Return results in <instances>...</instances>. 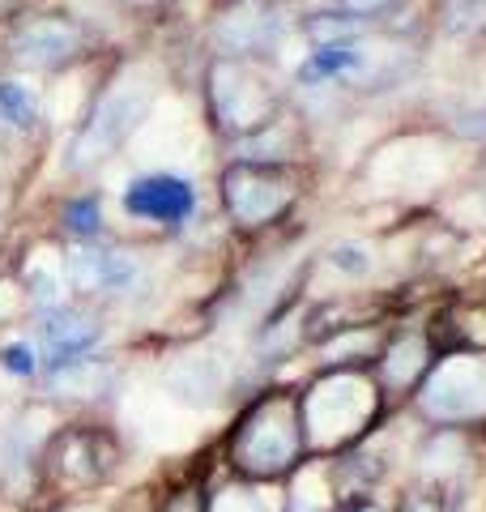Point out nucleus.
Here are the masks:
<instances>
[{"label":"nucleus","instance_id":"1","mask_svg":"<svg viewBox=\"0 0 486 512\" xmlns=\"http://www.w3.org/2000/svg\"><path fill=\"white\" fill-rule=\"evenodd\" d=\"M307 461L312 453H307V427L295 389L256 393L239 410V419L226 427L218 448V470L273 487H286Z\"/></svg>","mask_w":486,"mask_h":512},{"label":"nucleus","instance_id":"2","mask_svg":"<svg viewBox=\"0 0 486 512\" xmlns=\"http://www.w3.org/2000/svg\"><path fill=\"white\" fill-rule=\"evenodd\" d=\"M384 397L388 393L367 367H324L299 393L312 461H329L363 444L384 419Z\"/></svg>","mask_w":486,"mask_h":512},{"label":"nucleus","instance_id":"3","mask_svg":"<svg viewBox=\"0 0 486 512\" xmlns=\"http://www.w3.org/2000/svg\"><path fill=\"white\" fill-rule=\"evenodd\" d=\"M120 470V440L99 423H69L56 427L43 448L39 495L43 508L94 500Z\"/></svg>","mask_w":486,"mask_h":512},{"label":"nucleus","instance_id":"4","mask_svg":"<svg viewBox=\"0 0 486 512\" xmlns=\"http://www.w3.org/2000/svg\"><path fill=\"white\" fill-rule=\"evenodd\" d=\"M418 414L431 427H482L486 423V350H448L431 363L414 393Z\"/></svg>","mask_w":486,"mask_h":512},{"label":"nucleus","instance_id":"5","mask_svg":"<svg viewBox=\"0 0 486 512\" xmlns=\"http://www.w3.org/2000/svg\"><path fill=\"white\" fill-rule=\"evenodd\" d=\"M410 487L414 491H431L444 500L469 504V495L478 487V461H474V444L469 431L461 427H431L423 444L410 457Z\"/></svg>","mask_w":486,"mask_h":512},{"label":"nucleus","instance_id":"6","mask_svg":"<svg viewBox=\"0 0 486 512\" xmlns=\"http://www.w3.org/2000/svg\"><path fill=\"white\" fill-rule=\"evenodd\" d=\"M150 86H116L107 90L99 107H94V116L86 124V133L77 137V150H73V167H94L111 158L120 150V141L133 137V128L145 120V111H150Z\"/></svg>","mask_w":486,"mask_h":512},{"label":"nucleus","instance_id":"7","mask_svg":"<svg viewBox=\"0 0 486 512\" xmlns=\"http://www.w3.org/2000/svg\"><path fill=\"white\" fill-rule=\"evenodd\" d=\"M222 201L243 227H256V222L286 214V205L295 201V188L265 163H235L222 175Z\"/></svg>","mask_w":486,"mask_h":512},{"label":"nucleus","instance_id":"8","mask_svg":"<svg viewBox=\"0 0 486 512\" xmlns=\"http://www.w3.org/2000/svg\"><path fill=\"white\" fill-rule=\"evenodd\" d=\"M39 338H43V367L47 372H60V367L90 359L99 350L103 320L86 308H73V303H56L39 320Z\"/></svg>","mask_w":486,"mask_h":512},{"label":"nucleus","instance_id":"9","mask_svg":"<svg viewBox=\"0 0 486 512\" xmlns=\"http://www.w3.org/2000/svg\"><path fill=\"white\" fill-rule=\"evenodd\" d=\"M226 384H231V367H226V359L214 355V350H188V355L171 359L167 372H162V389H167L175 402L197 406V410L222 402Z\"/></svg>","mask_w":486,"mask_h":512},{"label":"nucleus","instance_id":"10","mask_svg":"<svg viewBox=\"0 0 486 512\" xmlns=\"http://www.w3.org/2000/svg\"><path fill=\"white\" fill-rule=\"evenodd\" d=\"M69 282L81 295H128L141 282V265L137 256H128L120 248L81 244L69 256Z\"/></svg>","mask_w":486,"mask_h":512},{"label":"nucleus","instance_id":"11","mask_svg":"<svg viewBox=\"0 0 486 512\" xmlns=\"http://www.w3.org/2000/svg\"><path fill=\"white\" fill-rule=\"evenodd\" d=\"M214 99H218V116L226 128H261L269 124L273 111V94L265 90L261 77L243 73L239 64H222L214 73Z\"/></svg>","mask_w":486,"mask_h":512},{"label":"nucleus","instance_id":"12","mask_svg":"<svg viewBox=\"0 0 486 512\" xmlns=\"http://www.w3.org/2000/svg\"><path fill=\"white\" fill-rule=\"evenodd\" d=\"M124 210L141 222H162L175 227L197 210V192H192L180 175H141L124 192Z\"/></svg>","mask_w":486,"mask_h":512},{"label":"nucleus","instance_id":"13","mask_svg":"<svg viewBox=\"0 0 486 512\" xmlns=\"http://www.w3.org/2000/svg\"><path fill=\"white\" fill-rule=\"evenodd\" d=\"M440 359L431 333H397L393 342L380 350V389L384 393H418V384Z\"/></svg>","mask_w":486,"mask_h":512},{"label":"nucleus","instance_id":"14","mask_svg":"<svg viewBox=\"0 0 486 512\" xmlns=\"http://www.w3.org/2000/svg\"><path fill=\"white\" fill-rule=\"evenodd\" d=\"M77 52H81V30L64 18L26 22L18 35H13V56L26 64H39V69H56V64L73 60Z\"/></svg>","mask_w":486,"mask_h":512},{"label":"nucleus","instance_id":"15","mask_svg":"<svg viewBox=\"0 0 486 512\" xmlns=\"http://www.w3.org/2000/svg\"><path fill=\"white\" fill-rule=\"evenodd\" d=\"M209 512H286V487L218 470V478H209Z\"/></svg>","mask_w":486,"mask_h":512},{"label":"nucleus","instance_id":"16","mask_svg":"<svg viewBox=\"0 0 486 512\" xmlns=\"http://www.w3.org/2000/svg\"><path fill=\"white\" fill-rule=\"evenodd\" d=\"M273 30H278V18H269V9H261V5H248V9H235L231 18H222L218 43L231 56H248V52H261L273 39Z\"/></svg>","mask_w":486,"mask_h":512},{"label":"nucleus","instance_id":"17","mask_svg":"<svg viewBox=\"0 0 486 512\" xmlns=\"http://www.w3.org/2000/svg\"><path fill=\"white\" fill-rule=\"evenodd\" d=\"M47 380H52V393H60V397H99V393H111L116 367L103 355H90V359L60 367V372H47Z\"/></svg>","mask_w":486,"mask_h":512},{"label":"nucleus","instance_id":"18","mask_svg":"<svg viewBox=\"0 0 486 512\" xmlns=\"http://www.w3.org/2000/svg\"><path fill=\"white\" fill-rule=\"evenodd\" d=\"M333 504H337V495H333L324 461H307L286 483V512H333Z\"/></svg>","mask_w":486,"mask_h":512},{"label":"nucleus","instance_id":"19","mask_svg":"<svg viewBox=\"0 0 486 512\" xmlns=\"http://www.w3.org/2000/svg\"><path fill=\"white\" fill-rule=\"evenodd\" d=\"M150 512H209V474L192 470L162 483L150 500Z\"/></svg>","mask_w":486,"mask_h":512},{"label":"nucleus","instance_id":"20","mask_svg":"<svg viewBox=\"0 0 486 512\" xmlns=\"http://www.w3.org/2000/svg\"><path fill=\"white\" fill-rule=\"evenodd\" d=\"M324 261H329V269H337V274L346 278H363L376 269V252H371L367 244H359V239H342V244H333L329 252H324Z\"/></svg>","mask_w":486,"mask_h":512},{"label":"nucleus","instance_id":"21","mask_svg":"<svg viewBox=\"0 0 486 512\" xmlns=\"http://www.w3.org/2000/svg\"><path fill=\"white\" fill-rule=\"evenodd\" d=\"M35 94H30L22 82H0V116H5L9 124H35Z\"/></svg>","mask_w":486,"mask_h":512},{"label":"nucleus","instance_id":"22","mask_svg":"<svg viewBox=\"0 0 486 512\" xmlns=\"http://www.w3.org/2000/svg\"><path fill=\"white\" fill-rule=\"evenodd\" d=\"M0 367H5L9 376H22V380H30V376H39V350L30 346V342H5L0 346Z\"/></svg>","mask_w":486,"mask_h":512},{"label":"nucleus","instance_id":"23","mask_svg":"<svg viewBox=\"0 0 486 512\" xmlns=\"http://www.w3.org/2000/svg\"><path fill=\"white\" fill-rule=\"evenodd\" d=\"M397 512H465V504L444 500V495H431V491L405 487V491L397 495Z\"/></svg>","mask_w":486,"mask_h":512},{"label":"nucleus","instance_id":"24","mask_svg":"<svg viewBox=\"0 0 486 512\" xmlns=\"http://www.w3.org/2000/svg\"><path fill=\"white\" fill-rule=\"evenodd\" d=\"M333 512H397V495L388 500V495H346V500H337Z\"/></svg>","mask_w":486,"mask_h":512},{"label":"nucleus","instance_id":"25","mask_svg":"<svg viewBox=\"0 0 486 512\" xmlns=\"http://www.w3.org/2000/svg\"><path fill=\"white\" fill-rule=\"evenodd\" d=\"M69 227H73L77 235H90V239L99 235V201H90V197L77 201L73 210H69Z\"/></svg>","mask_w":486,"mask_h":512},{"label":"nucleus","instance_id":"26","mask_svg":"<svg viewBox=\"0 0 486 512\" xmlns=\"http://www.w3.org/2000/svg\"><path fill=\"white\" fill-rule=\"evenodd\" d=\"M342 5V13H350V18H371V13H384L393 0H337Z\"/></svg>","mask_w":486,"mask_h":512},{"label":"nucleus","instance_id":"27","mask_svg":"<svg viewBox=\"0 0 486 512\" xmlns=\"http://www.w3.org/2000/svg\"><path fill=\"white\" fill-rule=\"evenodd\" d=\"M43 512H111L99 500H81V504H56V508H43Z\"/></svg>","mask_w":486,"mask_h":512}]
</instances>
